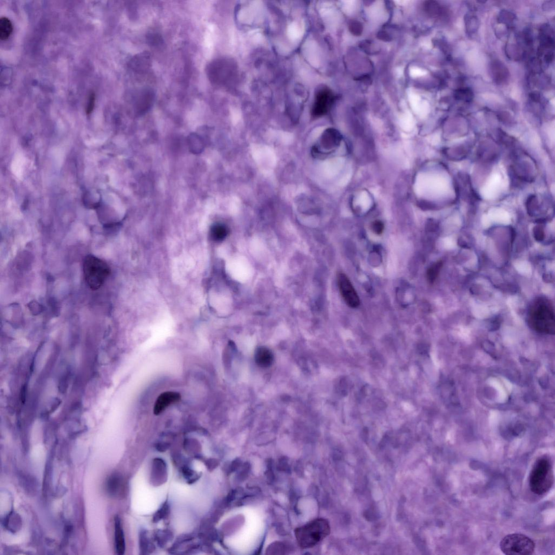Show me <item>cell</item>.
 <instances>
[{"label":"cell","mask_w":555,"mask_h":555,"mask_svg":"<svg viewBox=\"0 0 555 555\" xmlns=\"http://www.w3.org/2000/svg\"><path fill=\"white\" fill-rule=\"evenodd\" d=\"M529 326L541 334L553 335L554 314L552 304L546 298H539L531 305L527 314Z\"/></svg>","instance_id":"cell-1"},{"label":"cell","mask_w":555,"mask_h":555,"mask_svg":"<svg viewBox=\"0 0 555 555\" xmlns=\"http://www.w3.org/2000/svg\"><path fill=\"white\" fill-rule=\"evenodd\" d=\"M330 533V526L325 519H315L296 529L295 536L299 545L304 549L318 545Z\"/></svg>","instance_id":"cell-2"},{"label":"cell","mask_w":555,"mask_h":555,"mask_svg":"<svg viewBox=\"0 0 555 555\" xmlns=\"http://www.w3.org/2000/svg\"><path fill=\"white\" fill-rule=\"evenodd\" d=\"M554 481L552 465L549 459L541 457L538 459L529 476V485L531 491L537 495H542L551 488Z\"/></svg>","instance_id":"cell-3"},{"label":"cell","mask_w":555,"mask_h":555,"mask_svg":"<svg viewBox=\"0 0 555 555\" xmlns=\"http://www.w3.org/2000/svg\"><path fill=\"white\" fill-rule=\"evenodd\" d=\"M83 273L88 285L95 291L104 284L110 275L111 269L105 261L95 255H89L84 260Z\"/></svg>","instance_id":"cell-4"},{"label":"cell","mask_w":555,"mask_h":555,"mask_svg":"<svg viewBox=\"0 0 555 555\" xmlns=\"http://www.w3.org/2000/svg\"><path fill=\"white\" fill-rule=\"evenodd\" d=\"M500 548L507 555H530L534 552L535 544L527 536L515 533L504 537L500 543Z\"/></svg>","instance_id":"cell-5"},{"label":"cell","mask_w":555,"mask_h":555,"mask_svg":"<svg viewBox=\"0 0 555 555\" xmlns=\"http://www.w3.org/2000/svg\"><path fill=\"white\" fill-rule=\"evenodd\" d=\"M231 65L229 61L225 59H218L210 63L206 68L210 82L217 85L226 84L228 81Z\"/></svg>","instance_id":"cell-6"},{"label":"cell","mask_w":555,"mask_h":555,"mask_svg":"<svg viewBox=\"0 0 555 555\" xmlns=\"http://www.w3.org/2000/svg\"><path fill=\"white\" fill-rule=\"evenodd\" d=\"M340 293L346 304L352 308H356L360 304V300L351 281L343 273L337 276Z\"/></svg>","instance_id":"cell-7"},{"label":"cell","mask_w":555,"mask_h":555,"mask_svg":"<svg viewBox=\"0 0 555 555\" xmlns=\"http://www.w3.org/2000/svg\"><path fill=\"white\" fill-rule=\"evenodd\" d=\"M156 94L151 88H143L135 93L134 108L135 113L143 115L149 112L154 103Z\"/></svg>","instance_id":"cell-8"},{"label":"cell","mask_w":555,"mask_h":555,"mask_svg":"<svg viewBox=\"0 0 555 555\" xmlns=\"http://www.w3.org/2000/svg\"><path fill=\"white\" fill-rule=\"evenodd\" d=\"M182 396L176 391H166L162 392L157 398L153 408V413L159 416L166 411L170 406L180 402Z\"/></svg>","instance_id":"cell-9"},{"label":"cell","mask_w":555,"mask_h":555,"mask_svg":"<svg viewBox=\"0 0 555 555\" xmlns=\"http://www.w3.org/2000/svg\"><path fill=\"white\" fill-rule=\"evenodd\" d=\"M331 99L330 90L324 87H319L315 91L312 114L314 117H319L325 114Z\"/></svg>","instance_id":"cell-10"},{"label":"cell","mask_w":555,"mask_h":555,"mask_svg":"<svg viewBox=\"0 0 555 555\" xmlns=\"http://www.w3.org/2000/svg\"><path fill=\"white\" fill-rule=\"evenodd\" d=\"M131 70L138 74L146 73L149 71L152 66V60L150 54L143 52L135 55L130 61Z\"/></svg>","instance_id":"cell-11"},{"label":"cell","mask_w":555,"mask_h":555,"mask_svg":"<svg viewBox=\"0 0 555 555\" xmlns=\"http://www.w3.org/2000/svg\"><path fill=\"white\" fill-rule=\"evenodd\" d=\"M255 362L261 368H268L274 360V356L269 349L267 347H259L255 351Z\"/></svg>","instance_id":"cell-12"},{"label":"cell","mask_w":555,"mask_h":555,"mask_svg":"<svg viewBox=\"0 0 555 555\" xmlns=\"http://www.w3.org/2000/svg\"><path fill=\"white\" fill-rule=\"evenodd\" d=\"M189 150L193 154H200L204 149L206 143L202 137L197 133H192L187 138Z\"/></svg>","instance_id":"cell-13"},{"label":"cell","mask_w":555,"mask_h":555,"mask_svg":"<svg viewBox=\"0 0 555 555\" xmlns=\"http://www.w3.org/2000/svg\"><path fill=\"white\" fill-rule=\"evenodd\" d=\"M115 548L118 554H123L125 551L124 535L120 518H115Z\"/></svg>","instance_id":"cell-14"},{"label":"cell","mask_w":555,"mask_h":555,"mask_svg":"<svg viewBox=\"0 0 555 555\" xmlns=\"http://www.w3.org/2000/svg\"><path fill=\"white\" fill-rule=\"evenodd\" d=\"M122 486L121 477L118 474H113L109 477L107 481V491L112 496H117L121 492Z\"/></svg>","instance_id":"cell-15"},{"label":"cell","mask_w":555,"mask_h":555,"mask_svg":"<svg viewBox=\"0 0 555 555\" xmlns=\"http://www.w3.org/2000/svg\"><path fill=\"white\" fill-rule=\"evenodd\" d=\"M210 237L217 242L223 241L228 234V229L224 225L217 224L212 226L210 230Z\"/></svg>","instance_id":"cell-16"},{"label":"cell","mask_w":555,"mask_h":555,"mask_svg":"<svg viewBox=\"0 0 555 555\" xmlns=\"http://www.w3.org/2000/svg\"><path fill=\"white\" fill-rule=\"evenodd\" d=\"M13 30L12 22L6 17H2L0 19V39L7 40L11 36Z\"/></svg>","instance_id":"cell-17"},{"label":"cell","mask_w":555,"mask_h":555,"mask_svg":"<svg viewBox=\"0 0 555 555\" xmlns=\"http://www.w3.org/2000/svg\"><path fill=\"white\" fill-rule=\"evenodd\" d=\"M443 263L441 261L434 263L427 272V278L430 283H433L438 278Z\"/></svg>","instance_id":"cell-18"},{"label":"cell","mask_w":555,"mask_h":555,"mask_svg":"<svg viewBox=\"0 0 555 555\" xmlns=\"http://www.w3.org/2000/svg\"><path fill=\"white\" fill-rule=\"evenodd\" d=\"M148 44L152 46H159L164 43V39L161 34L158 33H149L147 36Z\"/></svg>","instance_id":"cell-19"},{"label":"cell","mask_w":555,"mask_h":555,"mask_svg":"<svg viewBox=\"0 0 555 555\" xmlns=\"http://www.w3.org/2000/svg\"><path fill=\"white\" fill-rule=\"evenodd\" d=\"M168 507L167 505L162 507L159 511H158L154 517H153V521L158 522L159 520L163 518L166 516L168 512Z\"/></svg>","instance_id":"cell-20"},{"label":"cell","mask_w":555,"mask_h":555,"mask_svg":"<svg viewBox=\"0 0 555 555\" xmlns=\"http://www.w3.org/2000/svg\"><path fill=\"white\" fill-rule=\"evenodd\" d=\"M95 104V95L93 93L90 94L89 98L88 106L87 108V113L90 114L92 112L94 107Z\"/></svg>","instance_id":"cell-21"},{"label":"cell","mask_w":555,"mask_h":555,"mask_svg":"<svg viewBox=\"0 0 555 555\" xmlns=\"http://www.w3.org/2000/svg\"><path fill=\"white\" fill-rule=\"evenodd\" d=\"M374 231L377 234H381L383 231V226L380 223L375 224L374 226Z\"/></svg>","instance_id":"cell-22"},{"label":"cell","mask_w":555,"mask_h":555,"mask_svg":"<svg viewBox=\"0 0 555 555\" xmlns=\"http://www.w3.org/2000/svg\"><path fill=\"white\" fill-rule=\"evenodd\" d=\"M543 235L544 234L543 233L542 230L538 228L536 232H535V237L537 239H538V241L542 240L543 238Z\"/></svg>","instance_id":"cell-23"}]
</instances>
